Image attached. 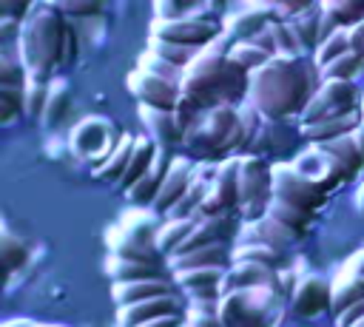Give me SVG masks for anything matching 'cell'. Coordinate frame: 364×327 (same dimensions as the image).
Masks as SVG:
<instances>
[{
    "instance_id": "cell-40",
    "label": "cell",
    "mask_w": 364,
    "mask_h": 327,
    "mask_svg": "<svg viewBox=\"0 0 364 327\" xmlns=\"http://www.w3.org/2000/svg\"><path fill=\"white\" fill-rule=\"evenodd\" d=\"M26 114V88L0 85V125H11Z\"/></svg>"
},
{
    "instance_id": "cell-22",
    "label": "cell",
    "mask_w": 364,
    "mask_h": 327,
    "mask_svg": "<svg viewBox=\"0 0 364 327\" xmlns=\"http://www.w3.org/2000/svg\"><path fill=\"white\" fill-rule=\"evenodd\" d=\"M139 119L145 125V136H151L159 148H182L185 142V128L179 125L173 111H159V108H142L139 105Z\"/></svg>"
},
{
    "instance_id": "cell-53",
    "label": "cell",
    "mask_w": 364,
    "mask_h": 327,
    "mask_svg": "<svg viewBox=\"0 0 364 327\" xmlns=\"http://www.w3.org/2000/svg\"><path fill=\"white\" fill-rule=\"evenodd\" d=\"M361 125H364V102H361Z\"/></svg>"
},
{
    "instance_id": "cell-55",
    "label": "cell",
    "mask_w": 364,
    "mask_h": 327,
    "mask_svg": "<svg viewBox=\"0 0 364 327\" xmlns=\"http://www.w3.org/2000/svg\"><path fill=\"white\" fill-rule=\"evenodd\" d=\"M182 327H193V324H188V321H185V324H182Z\"/></svg>"
},
{
    "instance_id": "cell-41",
    "label": "cell",
    "mask_w": 364,
    "mask_h": 327,
    "mask_svg": "<svg viewBox=\"0 0 364 327\" xmlns=\"http://www.w3.org/2000/svg\"><path fill=\"white\" fill-rule=\"evenodd\" d=\"M364 71V54H355V51H347L344 57L333 60L330 65L321 68V80H350L355 82V77Z\"/></svg>"
},
{
    "instance_id": "cell-6",
    "label": "cell",
    "mask_w": 364,
    "mask_h": 327,
    "mask_svg": "<svg viewBox=\"0 0 364 327\" xmlns=\"http://www.w3.org/2000/svg\"><path fill=\"white\" fill-rule=\"evenodd\" d=\"M273 202V165L262 156H239V213L245 225L267 216Z\"/></svg>"
},
{
    "instance_id": "cell-37",
    "label": "cell",
    "mask_w": 364,
    "mask_h": 327,
    "mask_svg": "<svg viewBox=\"0 0 364 327\" xmlns=\"http://www.w3.org/2000/svg\"><path fill=\"white\" fill-rule=\"evenodd\" d=\"M68 108H71V82L57 77L51 82V94H48V105H46V114H43V122L51 125V128L60 125L63 117L68 114Z\"/></svg>"
},
{
    "instance_id": "cell-25",
    "label": "cell",
    "mask_w": 364,
    "mask_h": 327,
    "mask_svg": "<svg viewBox=\"0 0 364 327\" xmlns=\"http://www.w3.org/2000/svg\"><path fill=\"white\" fill-rule=\"evenodd\" d=\"M230 250H233V245H210V247H199V250H191V253H179V256H171L168 259V270L171 273H179V270H205V267H222V270H228L233 264Z\"/></svg>"
},
{
    "instance_id": "cell-27",
    "label": "cell",
    "mask_w": 364,
    "mask_h": 327,
    "mask_svg": "<svg viewBox=\"0 0 364 327\" xmlns=\"http://www.w3.org/2000/svg\"><path fill=\"white\" fill-rule=\"evenodd\" d=\"M134 142H136V136L122 131V136H119L117 148H114V151L108 154V159H105L100 168H94L91 173H94L100 182H108V185H119V182H122V176H125V171H128V165H131Z\"/></svg>"
},
{
    "instance_id": "cell-21",
    "label": "cell",
    "mask_w": 364,
    "mask_h": 327,
    "mask_svg": "<svg viewBox=\"0 0 364 327\" xmlns=\"http://www.w3.org/2000/svg\"><path fill=\"white\" fill-rule=\"evenodd\" d=\"M193 168H196V162H193L191 156H185V154H173L171 171H168V176H165V182H162L159 199H156V205H154L156 213H165V216H168V213L179 205V199H182V196L188 193V188H191Z\"/></svg>"
},
{
    "instance_id": "cell-54",
    "label": "cell",
    "mask_w": 364,
    "mask_h": 327,
    "mask_svg": "<svg viewBox=\"0 0 364 327\" xmlns=\"http://www.w3.org/2000/svg\"><path fill=\"white\" fill-rule=\"evenodd\" d=\"M355 327H364V318H361V321H358V324H355Z\"/></svg>"
},
{
    "instance_id": "cell-15",
    "label": "cell",
    "mask_w": 364,
    "mask_h": 327,
    "mask_svg": "<svg viewBox=\"0 0 364 327\" xmlns=\"http://www.w3.org/2000/svg\"><path fill=\"white\" fill-rule=\"evenodd\" d=\"M222 267H205V270H179L173 273L176 287L185 293L191 304H219L222 301Z\"/></svg>"
},
{
    "instance_id": "cell-3",
    "label": "cell",
    "mask_w": 364,
    "mask_h": 327,
    "mask_svg": "<svg viewBox=\"0 0 364 327\" xmlns=\"http://www.w3.org/2000/svg\"><path fill=\"white\" fill-rule=\"evenodd\" d=\"M65 17L57 3H34L31 14L23 20L17 31V48L34 80H57L60 57H63V37H65Z\"/></svg>"
},
{
    "instance_id": "cell-24",
    "label": "cell",
    "mask_w": 364,
    "mask_h": 327,
    "mask_svg": "<svg viewBox=\"0 0 364 327\" xmlns=\"http://www.w3.org/2000/svg\"><path fill=\"white\" fill-rule=\"evenodd\" d=\"M176 293L171 279H145V282H119V284H111V299L119 307H131V304H142V301H151V299H159V296H171Z\"/></svg>"
},
{
    "instance_id": "cell-19",
    "label": "cell",
    "mask_w": 364,
    "mask_h": 327,
    "mask_svg": "<svg viewBox=\"0 0 364 327\" xmlns=\"http://www.w3.org/2000/svg\"><path fill=\"white\" fill-rule=\"evenodd\" d=\"M293 134L299 136V128L296 131H287V122H270V119H264V125H262V131H259V136H256V142L250 145L247 154L262 156L270 165L290 162L287 156L293 151Z\"/></svg>"
},
{
    "instance_id": "cell-30",
    "label": "cell",
    "mask_w": 364,
    "mask_h": 327,
    "mask_svg": "<svg viewBox=\"0 0 364 327\" xmlns=\"http://www.w3.org/2000/svg\"><path fill=\"white\" fill-rule=\"evenodd\" d=\"M156 154H159V145L151 139V136H136V142H134V154H131V165H128V171H125V176H122V182L117 185L122 193H128L148 171H151V165H154V159H156Z\"/></svg>"
},
{
    "instance_id": "cell-10",
    "label": "cell",
    "mask_w": 364,
    "mask_h": 327,
    "mask_svg": "<svg viewBox=\"0 0 364 327\" xmlns=\"http://www.w3.org/2000/svg\"><path fill=\"white\" fill-rule=\"evenodd\" d=\"M273 199L318 216V210L327 205L330 196L318 191L307 176H301L290 162H279L273 165Z\"/></svg>"
},
{
    "instance_id": "cell-28",
    "label": "cell",
    "mask_w": 364,
    "mask_h": 327,
    "mask_svg": "<svg viewBox=\"0 0 364 327\" xmlns=\"http://www.w3.org/2000/svg\"><path fill=\"white\" fill-rule=\"evenodd\" d=\"M293 37L299 40L301 51L307 57H313V51L318 48V26H321V3H307L304 11H299L293 20H287Z\"/></svg>"
},
{
    "instance_id": "cell-47",
    "label": "cell",
    "mask_w": 364,
    "mask_h": 327,
    "mask_svg": "<svg viewBox=\"0 0 364 327\" xmlns=\"http://www.w3.org/2000/svg\"><path fill=\"white\" fill-rule=\"evenodd\" d=\"M219 304H188L185 321L193 327H225V321L219 318Z\"/></svg>"
},
{
    "instance_id": "cell-29",
    "label": "cell",
    "mask_w": 364,
    "mask_h": 327,
    "mask_svg": "<svg viewBox=\"0 0 364 327\" xmlns=\"http://www.w3.org/2000/svg\"><path fill=\"white\" fill-rule=\"evenodd\" d=\"M105 276L111 279V284H119V282H145V279H168L159 264H145V262H134V259H119V256H111L105 259Z\"/></svg>"
},
{
    "instance_id": "cell-51",
    "label": "cell",
    "mask_w": 364,
    "mask_h": 327,
    "mask_svg": "<svg viewBox=\"0 0 364 327\" xmlns=\"http://www.w3.org/2000/svg\"><path fill=\"white\" fill-rule=\"evenodd\" d=\"M355 210L364 219V182H358V188H355Z\"/></svg>"
},
{
    "instance_id": "cell-49",
    "label": "cell",
    "mask_w": 364,
    "mask_h": 327,
    "mask_svg": "<svg viewBox=\"0 0 364 327\" xmlns=\"http://www.w3.org/2000/svg\"><path fill=\"white\" fill-rule=\"evenodd\" d=\"M361 318H364V301H358V304L347 307L344 313H338V316L333 318V327H355Z\"/></svg>"
},
{
    "instance_id": "cell-50",
    "label": "cell",
    "mask_w": 364,
    "mask_h": 327,
    "mask_svg": "<svg viewBox=\"0 0 364 327\" xmlns=\"http://www.w3.org/2000/svg\"><path fill=\"white\" fill-rule=\"evenodd\" d=\"M185 324V316H168V318H154L142 327H182Z\"/></svg>"
},
{
    "instance_id": "cell-48",
    "label": "cell",
    "mask_w": 364,
    "mask_h": 327,
    "mask_svg": "<svg viewBox=\"0 0 364 327\" xmlns=\"http://www.w3.org/2000/svg\"><path fill=\"white\" fill-rule=\"evenodd\" d=\"M77 54H80V31H77V23L68 20V23H65V37H63L60 71H63V68H71V65L77 63Z\"/></svg>"
},
{
    "instance_id": "cell-18",
    "label": "cell",
    "mask_w": 364,
    "mask_h": 327,
    "mask_svg": "<svg viewBox=\"0 0 364 327\" xmlns=\"http://www.w3.org/2000/svg\"><path fill=\"white\" fill-rule=\"evenodd\" d=\"M253 287H273V290L282 296L279 270L264 267V264H253V262H233V264L225 270L222 296L236 293V290H253ZM282 299H284V296H282Z\"/></svg>"
},
{
    "instance_id": "cell-20",
    "label": "cell",
    "mask_w": 364,
    "mask_h": 327,
    "mask_svg": "<svg viewBox=\"0 0 364 327\" xmlns=\"http://www.w3.org/2000/svg\"><path fill=\"white\" fill-rule=\"evenodd\" d=\"M171 162H173V151L159 148V154H156L151 171L125 193V199H128L134 208H142V210L151 208V210H154V205H156V199H159V191H162V182H165V176H168V171H171Z\"/></svg>"
},
{
    "instance_id": "cell-17",
    "label": "cell",
    "mask_w": 364,
    "mask_h": 327,
    "mask_svg": "<svg viewBox=\"0 0 364 327\" xmlns=\"http://www.w3.org/2000/svg\"><path fill=\"white\" fill-rule=\"evenodd\" d=\"M273 17H276L273 3H247V6L236 9L233 14H228L225 34L233 37L236 43H250L256 34H262L270 26Z\"/></svg>"
},
{
    "instance_id": "cell-34",
    "label": "cell",
    "mask_w": 364,
    "mask_h": 327,
    "mask_svg": "<svg viewBox=\"0 0 364 327\" xmlns=\"http://www.w3.org/2000/svg\"><path fill=\"white\" fill-rule=\"evenodd\" d=\"M267 216H270V219H276L279 225H284V227H287L290 233H296L299 239H301V236H307V230H310V227H313V222H316V216H313V213L299 210V208H293V205H284V202H279V199H273V202H270Z\"/></svg>"
},
{
    "instance_id": "cell-7",
    "label": "cell",
    "mask_w": 364,
    "mask_h": 327,
    "mask_svg": "<svg viewBox=\"0 0 364 327\" xmlns=\"http://www.w3.org/2000/svg\"><path fill=\"white\" fill-rule=\"evenodd\" d=\"M361 102H364V91L355 82H350V80H324L321 88L316 91V97L310 100V105L304 108V114L296 119V125H316V122H324L330 117L361 111Z\"/></svg>"
},
{
    "instance_id": "cell-23",
    "label": "cell",
    "mask_w": 364,
    "mask_h": 327,
    "mask_svg": "<svg viewBox=\"0 0 364 327\" xmlns=\"http://www.w3.org/2000/svg\"><path fill=\"white\" fill-rule=\"evenodd\" d=\"M299 128V136L301 142L307 145H327V142H336L341 136H350L361 128V111H353V114H341V117H330L324 122H316V125H296Z\"/></svg>"
},
{
    "instance_id": "cell-44",
    "label": "cell",
    "mask_w": 364,
    "mask_h": 327,
    "mask_svg": "<svg viewBox=\"0 0 364 327\" xmlns=\"http://www.w3.org/2000/svg\"><path fill=\"white\" fill-rule=\"evenodd\" d=\"M347 51H350V40H347V31L341 28V31H336L333 37H327L324 43H318V48L313 51V63H316L318 68H324V65H330L333 60L344 57Z\"/></svg>"
},
{
    "instance_id": "cell-9",
    "label": "cell",
    "mask_w": 364,
    "mask_h": 327,
    "mask_svg": "<svg viewBox=\"0 0 364 327\" xmlns=\"http://www.w3.org/2000/svg\"><path fill=\"white\" fill-rule=\"evenodd\" d=\"M119 136H122V131H117V125H111L108 119L85 117L71 131V151L80 159L91 162V171H94V168H100L108 159V154L117 148Z\"/></svg>"
},
{
    "instance_id": "cell-52",
    "label": "cell",
    "mask_w": 364,
    "mask_h": 327,
    "mask_svg": "<svg viewBox=\"0 0 364 327\" xmlns=\"http://www.w3.org/2000/svg\"><path fill=\"white\" fill-rule=\"evenodd\" d=\"M3 327H43V324L28 321V318H17V321H9V324H3Z\"/></svg>"
},
{
    "instance_id": "cell-35",
    "label": "cell",
    "mask_w": 364,
    "mask_h": 327,
    "mask_svg": "<svg viewBox=\"0 0 364 327\" xmlns=\"http://www.w3.org/2000/svg\"><path fill=\"white\" fill-rule=\"evenodd\" d=\"M28 82V68L20 57L17 43H6L0 51V85H20L26 88Z\"/></svg>"
},
{
    "instance_id": "cell-33",
    "label": "cell",
    "mask_w": 364,
    "mask_h": 327,
    "mask_svg": "<svg viewBox=\"0 0 364 327\" xmlns=\"http://www.w3.org/2000/svg\"><path fill=\"white\" fill-rule=\"evenodd\" d=\"M0 253H3V267H6V276H14L17 270H23L28 264V256H31V247L23 236H17L9 225H3V236H0Z\"/></svg>"
},
{
    "instance_id": "cell-2",
    "label": "cell",
    "mask_w": 364,
    "mask_h": 327,
    "mask_svg": "<svg viewBox=\"0 0 364 327\" xmlns=\"http://www.w3.org/2000/svg\"><path fill=\"white\" fill-rule=\"evenodd\" d=\"M182 97L191 100L199 111H210L219 105H245L250 97V74L233 63L230 57L205 48L179 80Z\"/></svg>"
},
{
    "instance_id": "cell-45",
    "label": "cell",
    "mask_w": 364,
    "mask_h": 327,
    "mask_svg": "<svg viewBox=\"0 0 364 327\" xmlns=\"http://www.w3.org/2000/svg\"><path fill=\"white\" fill-rule=\"evenodd\" d=\"M139 71H148V74H156V77H165V80H182V71L176 68V65H171L168 60H162V57H156L154 51H142V57H139V65H136Z\"/></svg>"
},
{
    "instance_id": "cell-12",
    "label": "cell",
    "mask_w": 364,
    "mask_h": 327,
    "mask_svg": "<svg viewBox=\"0 0 364 327\" xmlns=\"http://www.w3.org/2000/svg\"><path fill=\"white\" fill-rule=\"evenodd\" d=\"M239 213V156H230L219 165V173L196 213V219L236 216Z\"/></svg>"
},
{
    "instance_id": "cell-11",
    "label": "cell",
    "mask_w": 364,
    "mask_h": 327,
    "mask_svg": "<svg viewBox=\"0 0 364 327\" xmlns=\"http://www.w3.org/2000/svg\"><path fill=\"white\" fill-rule=\"evenodd\" d=\"M290 165L301 173V176H307L318 191H324L327 196L333 193V191H338L344 182H353L355 176L330 154V151H324L321 145H307L304 151H299L293 159H290Z\"/></svg>"
},
{
    "instance_id": "cell-39",
    "label": "cell",
    "mask_w": 364,
    "mask_h": 327,
    "mask_svg": "<svg viewBox=\"0 0 364 327\" xmlns=\"http://www.w3.org/2000/svg\"><path fill=\"white\" fill-rule=\"evenodd\" d=\"M233 63H239L250 77L256 74V71H262L273 57L264 51V48H259L256 43H236L233 48H230V54H228Z\"/></svg>"
},
{
    "instance_id": "cell-16",
    "label": "cell",
    "mask_w": 364,
    "mask_h": 327,
    "mask_svg": "<svg viewBox=\"0 0 364 327\" xmlns=\"http://www.w3.org/2000/svg\"><path fill=\"white\" fill-rule=\"evenodd\" d=\"M185 313H188L185 299H179L176 293H171V296H159V299H151V301H142V304L119 307L114 327H142V324H148V321H154V318L185 316Z\"/></svg>"
},
{
    "instance_id": "cell-1",
    "label": "cell",
    "mask_w": 364,
    "mask_h": 327,
    "mask_svg": "<svg viewBox=\"0 0 364 327\" xmlns=\"http://www.w3.org/2000/svg\"><path fill=\"white\" fill-rule=\"evenodd\" d=\"M321 82V68L313 63V57L279 54L250 77L247 102H253L259 114L270 122L299 119Z\"/></svg>"
},
{
    "instance_id": "cell-38",
    "label": "cell",
    "mask_w": 364,
    "mask_h": 327,
    "mask_svg": "<svg viewBox=\"0 0 364 327\" xmlns=\"http://www.w3.org/2000/svg\"><path fill=\"white\" fill-rule=\"evenodd\" d=\"M321 11L338 26V28H350L355 23L364 20V0H324Z\"/></svg>"
},
{
    "instance_id": "cell-14",
    "label": "cell",
    "mask_w": 364,
    "mask_h": 327,
    "mask_svg": "<svg viewBox=\"0 0 364 327\" xmlns=\"http://www.w3.org/2000/svg\"><path fill=\"white\" fill-rule=\"evenodd\" d=\"M290 310L299 318H316L330 313L333 316V282L318 273H304L296 282V290L290 296Z\"/></svg>"
},
{
    "instance_id": "cell-43",
    "label": "cell",
    "mask_w": 364,
    "mask_h": 327,
    "mask_svg": "<svg viewBox=\"0 0 364 327\" xmlns=\"http://www.w3.org/2000/svg\"><path fill=\"white\" fill-rule=\"evenodd\" d=\"M51 82H54V80H51ZM51 82L28 77V82H26V117L43 119L46 105H48V94H51Z\"/></svg>"
},
{
    "instance_id": "cell-8",
    "label": "cell",
    "mask_w": 364,
    "mask_h": 327,
    "mask_svg": "<svg viewBox=\"0 0 364 327\" xmlns=\"http://www.w3.org/2000/svg\"><path fill=\"white\" fill-rule=\"evenodd\" d=\"M225 34V20L222 17H182V20H154L151 37L154 40H168L191 48H210L219 37Z\"/></svg>"
},
{
    "instance_id": "cell-31",
    "label": "cell",
    "mask_w": 364,
    "mask_h": 327,
    "mask_svg": "<svg viewBox=\"0 0 364 327\" xmlns=\"http://www.w3.org/2000/svg\"><path fill=\"white\" fill-rule=\"evenodd\" d=\"M199 219H165L159 225V233H156V253L162 259H171L191 236V230L196 227Z\"/></svg>"
},
{
    "instance_id": "cell-13",
    "label": "cell",
    "mask_w": 364,
    "mask_h": 327,
    "mask_svg": "<svg viewBox=\"0 0 364 327\" xmlns=\"http://www.w3.org/2000/svg\"><path fill=\"white\" fill-rule=\"evenodd\" d=\"M128 91L142 108H159V111H176L182 97V88L176 80H165L139 68L128 74Z\"/></svg>"
},
{
    "instance_id": "cell-26",
    "label": "cell",
    "mask_w": 364,
    "mask_h": 327,
    "mask_svg": "<svg viewBox=\"0 0 364 327\" xmlns=\"http://www.w3.org/2000/svg\"><path fill=\"white\" fill-rule=\"evenodd\" d=\"M236 242H259V245H267V247H276V250L287 253V250L299 242V236L290 233V230H287L284 225H279L276 219L264 216V219H259V222L245 225Z\"/></svg>"
},
{
    "instance_id": "cell-36",
    "label": "cell",
    "mask_w": 364,
    "mask_h": 327,
    "mask_svg": "<svg viewBox=\"0 0 364 327\" xmlns=\"http://www.w3.org/2000/svg\"><path fill=\"white\" fill-rule=\"evenodd\" d=\"M148 51H154L156 57L168 60L171 65H176L179 71H185L205 48H191V45H179V43H168V40H148Z\"/></svg>"
},
{
    "instance_id": "cell-4",
    "label": "cell",
    "mask_w": 364,
    "mask_h": 327,
    "mask_svg": "<svg viewBox=\"0 0 364 327\" xmlns=\"http://www.w3.org/2000/svg\"><path fill=\"white\" fill-rule=\"evenodd\" d=\"M245 151L247 139L236 105H219L205 111L182 142V154L193 162H225L230 156H245Z\"/></svg>"
},
{
    "instance_id": "cell-5",
    "label": "cell",
    "mask_w": 364,
    "mask_h": 327,
    "mask_svg": "<svg viewBox=\"0 0 364 327\" xmlns=\"http://www.w3.org/2000/svg\"><path fill=\"white\" fill-rule=\"evenodd\" d=\"M282 296L273 287H253V290H236L222 296L219 301V318L225 327H273L282 310Z\"/></svg>"
},
{
    "instance_id": "cell-32",
    "label": "cell",
    "mask_w": 364,
    "mask_h": 327,
    "mask_svg": "<svg viewBox=\"0 0 364 327\" xmlns=\"http://www.w3.org/2000/svg\"><path fill=\"white\" fill-rule=\"evenodd\" d=\"M230 256H233V262H253V264H264L273 270H282L287 262V253L267 247V245H259V242H236Z\"/></svg>"
},
{
    "instance_id": "cell-42",
    "label": "cell",
    "mask_w": 364,
    "mask_h": 327,
    "mask_svg": "<svg viewBox=\"0 0 364 327\" xmlns=\"http://www.w3.org/2000/svg\"><path fill=\"white\" fill-rule=\"evenodd\" d=\"M324 151H330L353 176L364 168V156H361V151H358V145H355V139H353V134L350 136H341V139H336V142H327V145H321Z\"/></svg>"
},
{
    "instance_id": "cell-46",
    "label": "cell",
    "mask_w": 364,
    "mask_h": 327,
    "mask_svg": "<svg viewBox=\"0 0 364 327\" xmlns=\"http://www.w3.org/2000/svg\"><path fill=\"white\" fill-rule=\"evenodd\" d=\"M57 9L63 11L65 20H82V17H94L102 11V3L100 0H54Z\"/></svg>"
}]
</instances>
